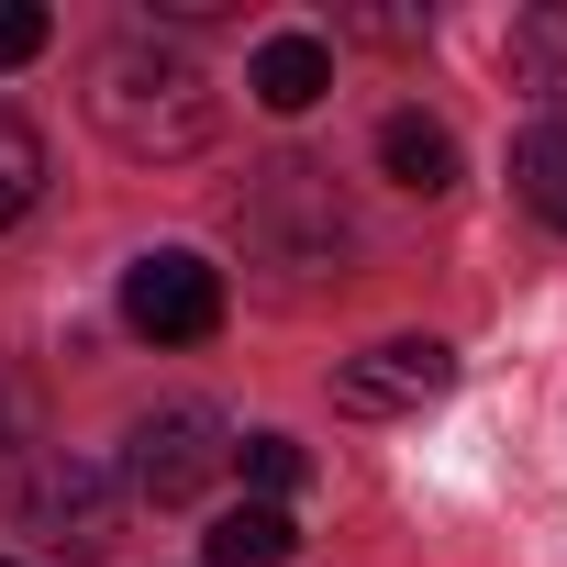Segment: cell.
Instances as JSON below:
<instances>
[{
  "label": "cell",
  "instance_id": "obj_1",
  "mask_svg": "<svg viewBox=\"0 0 567 567\" xmlns=\"http://www.w3.org/2000/svg\"><path fill=\"white\" fill-rule=\"evenodd\" d=\"M234 245H245V267L267 278L278 301H301V290H334V278H346V256H357V212H346L334 167L278 156V167L245 178V200H234Z\"/></svg>",
  "mask_w": 567,
  "mask_h": 567
},
{
  "label": "cell",
  "instance_id": "obj_2",
  "mask_svg": "<svg viewBox=\"0 0 567 567\" xmlns=\"http://www.w3.org/2000/svg\"><path fill=\"white\" fill-rule=\"evenodd\" d=\"M90 123H101L123 156L167 167V156H200V145L223 134V101H212V79H200L178 45L123 34V45L90 56Z\"/></svg>",
  "mask_w": 567,
  "mask_h": 567
},
{
  "label": "cell",
  "instance_id": "obj_3",
  "mask_svg": "<svg viewBox=\"0 0 567 567\" xmlns=\"http://www.w3.org/2000/svg\"><path fill=\"white\" fill-rule=\"evenodd\" d=\"M12 512L56 545V556H112V534H123V478L101 467V456H79V445H45L23 478H12Z\"/></svg>",
  "mask_w": 567,
  "mask_h": 567
},
{
  "label": "cell",
  "instance_id": "obj_4",
  "mask_svg": "<svg viewBox=\"0 0 567 567\" xmlns=\"http://www.w3.org/2000/svg\"><path fill=\"white\" fill-rule=\"evenodd\" d=\"M223 467H234V434H223V412H212V401H156V412L134 423L123 489H134V501H156V512H189V501H200Z\"/></svg>",
  "mask_w": 567,
  "mask_h": 567
},
{
  "label": "cell",
  "instance_id": "obj_5",
  "mask_svg": "<svg viewBox=\"0 0 567 567\" xmlns=\"http://www.w3.org/2000/svg\"><path fill=\"white\" fill-rule=\"evenodd\" d=\"M123 323H134L145 346H200V334L223 323V267L189 256V245H145V256L123 267Z\"/></svg>",
  "mask_w": 567,
  "mask_h": 567
},
{
  "label": "cell",
  "instance_id": "obj_6",
  "mask_svg": "<svg viewBox=\"0 0 567 567\" xmlns=\"http://www.w3.org/2000/svg\"><path fill=\"white\" fill-rule=\"evenodd\" d=\"M445 379H456V346H434V334H390V346H368V357L334 368V412L390 423V412H423Z\"/></svg>",
  "mask_w": 567,
  "mask_h": 567
},
{
  "label": "cell",
  "instance_id": "obj_7",
  "mask_svg": "<svg viewBox=\"0 0 567 567\" xmlns=\"http://www.w3.org/2000/svg\"><path fill=\"white\" fill-rule=\"evenodd\" d=\"M245 90H256L278 123H290V112H312V101L334 90V45H323V34H267L256 68H245Z\"/></svg>",
  "mask_w": 567,
  "mask_h": 567
},
{
  "label": "cell",
  "instance_id": "obj_8",
  "mask_svg": "<svg viewBox=\"0 0 567 567\" xmlns=\"http://www.w3.org/2000/svg\"><path fill=\"white\" fill-rule=\"evenodd\" d=\"M379 167H390L412 200H434V189H456V134H445L434 112H390V123H379Z\"/></svg>",
  "mask_w": 567,
  "mask_h": 567
},
{
  "label": "cell",
  "instance_id": "obj_9",
  "mask_svg": "<svg viewBox=\"0 0 567 567\" xmlns=\"http://www.w3.org/2000/svg\"><path fill=\"white\" fill-rule=\"evenodd\" d=\"M290 512H278V501H245V512H223L212 534H200V556L212 567H290Z\"/></svg>",
  "mask_w": 567,
  "mask_h": 567
},
{
  "label": "cell",
  "instance_id": "obj_10",
  "mask_svg": "<svg viewBox=\"0 0 567 567\" xmlns=\"http://www.w3.org/2000/svg\"><path fill=\"white\" fill-rule=\"evenodd\" d=\"M501 56H512V79H523L534 101H567V0H534Z\"/></svg>",
  "mask_w": 567,
  "mask_h": 567
},
{
  "label": "cell",
  "instance_id": "obj_11",
  "mask_svg": "<svg viewBox=\"0 0 567 567\" xmlns=\"http://www.w3.org/2000/svg\"><path fill=\"white\" fill-rule=\"evenodd\" d=\"M512 189L534 200V223H556V234H567V112H556V123H534V134L512 145Z\"/></svg>",
  "mask_w": 567,
  "mask_h": 567
},
{
  "label": "cell",
  "instance_id": "obj_12",
  "mask_svg": "<svg viewBox=\"0 0 567 567\" xmlns=\"http://www.w3.org/2000/svg\"><path fill=\"white\" fill-rule=\"evenodd\" d=\"M34 189H45V145H34V123H23V112H0V223H23V212H34Z\"/></svg>",
  "mask_w": 567,
  "mask_h": 567
},
{
  "label": "cell",
  "instance_id": "obj_13",
  "mask_svg": "<svg viewBox=\"0 0 567 567\" xmlns=\"http://www.w3.org/2000/svg\"><path fill=\"white\" fill-rule=\"evenodd\" d=\"M234 456H245V478H256V489H267V501H290V489H301V478H312V456H301V445H290V434H245V445H234Z\"/></svg>",
  "mask_w": 567,
  "mask_h": 567
},
{
  "label": "cell",
  "instance_id": "obj_14",
  "mask_svg": "<svg viewBox=\"0 0 567 567\" xmlns=\"http://www.w3.org/2000/svg\"><path fill=\"white\" fill-rule=\"evenodd\" d=\"M45 34H56V23H45V0H0V68H34Z\"/></svg>",
  "mask_w": 567,
  "mask_h": 567
},
{
  "label": "cell",
  "instance_id": "obj_15",
  "mask_svg": "<svg viewBox=\"0 0 567 567\" xmlns=\"http://www.w3.org/2000/svg\"><path fill=\"white\" fill-rule=\"evenodd\" d=\"M34 423H45L34 379H12V368H0V445H34Z\"/></svg>",
  "mask_w": 567,
  "mask_h": 567
},
{
  "label": "cell",
  "instance_id": "obj_16",
  "mask_svg": "<svg viewBox=\"0 0 567 567\" xmlns=\"http://www.w3.org/2000/svg\"><path fill=\"white\" fill-rule=\"evenodd\" d=\"M357 34H368V45H423L434 23H423V12H357Z\"/></svg>",
  "mask_w": 567,
  "mask_h": 567
},
{
  "label": "cell",
  "instance_id": "obj_17",
  "mask_svg": "<svg viewBox=\"0 0 567 567\" xmlns=\"http://www.w3.org/2000/svg\"><path fill=\"white\" fill-rule=\"evenodd\" d=\"M0 567H12V556H0Z\"/></svg>",
  "mask_w": 567,
  "mask_h": 567
}]
</instances>
